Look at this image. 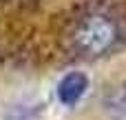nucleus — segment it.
<instances>
[{"label": "nucleus", "instance_id": "1", "mask_svg": "<svg viewBox=\"0 0 126 120\" xmlns=\"http://www.w3.org/2000/svg\"><path fill=\"white\" fill-rule=\"evenodd\" d=\"M117 38H120L117 22L109 13H102V11H95L82 18L73 33V42L84 56L106 53L117 42Z\"/></svg>", "mask_w": 126, "mask_h": 120}, {"label": "nucleus", "instance_id": "2", "mask_svg": "<svg viewBox=\"0 0 126 120\" xmlns=\"http://www.w3.org/2000/svg\"><path fill=\"white\" fill-rule=\"evenodd\" d=\"M89 89V78L82 71H69L58 82V100L64 107H75Z\"/></svg>", "mask_w": 126, "mask_h": 120}]
</instances>
